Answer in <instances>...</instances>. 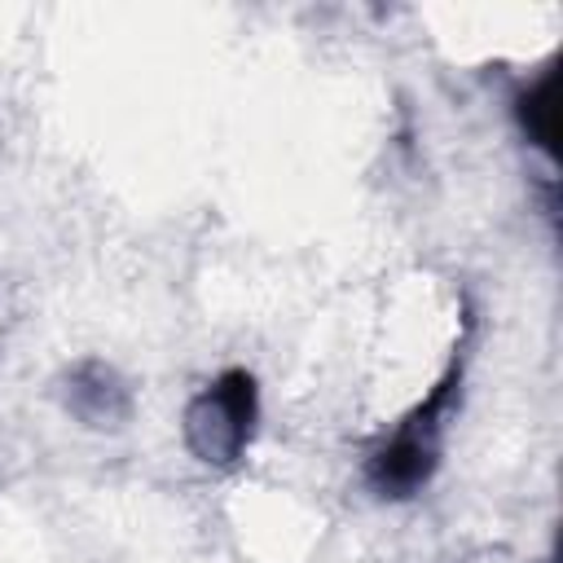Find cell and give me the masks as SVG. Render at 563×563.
<instances>
[{"instance_id":"6da1fadb","label":"cell","mask_w":563,"mask_h":563,"mask_svg":"<svg viewBox=\"0 0 563 563\" xmlns=\"http://www.w3.org/2000/svg\"><path fill=\"white\" fill-rule=\"evenodd\" d=\"M462 387V361H453L444 369V378L431 387V396L400 418V427L365 457V484L378 501H405L413 493H422L440 466V431L444 418L453 413Z\"/></svg>"},{"instance_id":"7a4b0ae2","label":"cell","mask_w":563,"mask_h":563,"mask_svg":"<svg viewBox=\"0 0 563 563\" xmlns=\"http://www.w3.org/2000/svg\"><path fill=\"white\" fill-rule=\"evenodd\" d=\"M260 422V387L251 369H224L216 383H207L180 418L185 449L216 471H229L246 457Z\"/></svg>"},{"instance_id":"3957f363","label":"cell","mask_w":563,"mask_h":563,"mask_svg":"<svg viewBox=\"0 0 563 563\" xmlns=\"http://www.w3.org/2000/svg\"><path fill=\"white\" fill-rule=\"evenodd\" d=\"M62 400H66V409H70L84 427H97V431H114V427H123L128 413H132L128 383H123L119 369L106 365V361H79V365L62 378Z\"/></svg>"},{"instance_id":"277c9868","label":"cell","mask_w":563,"mask_h":563,"mask_svg":"<svg viewBox=\"0 0 563 563\" xmlns=\"http://www.w3.org/2000/svg\"><path fill=\"white\" fill-rule=\"evenodd\" d=\"M554 84H559V70L545 66L532 84H523L515 92V123H519L523 141L550 158H554Z\"/></svg>"}]
</instances>
